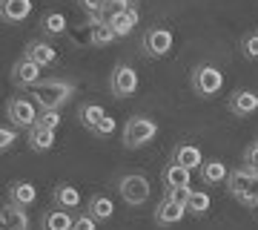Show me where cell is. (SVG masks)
<instances>
[{
	"instance_id": "1",
	"label": "cell",
	"mask_w": 258,
	"mask_h": 230,
	"mask_svg": "<svg viewBox=\"0 0 258 230\" xmlns=\"http://www.w3.org/2000/svg\"><path fill=\"white\" fill-rule=\"evenodd\" d=\"M72 83L69 81H60V78H52V81H40L37 86H32V95L35 101L43 107V110H57L63 107L69 98H72Z\"/></svg>"
},
{
	"instance_id": "2",
	"label": "cell",
	"mask_w": 258,
	"mask_h": 230,
	"mask_svg": "<svg viewBox=\"0 0 258 230\" xmlns=\"http://www.w3.org/2000/svg\"><path fill=\"white\" fill-rule=\"evenodd\" d=\"M227 184H230V193L235 199H241L249 207H258V175L252 170H247V167L244 170H232Z\"/></svg>"
},
{
	"instance_id": "21",
	"label": "cell",
	"mask_w": 258,
	"mask_h": 230,
	"mask_svg": "<svg viewBox=\"0 0 258 230\" xmlns=\"http://www.w3.org/2000/svg\"><path fill=\"white\" fill-rule=\"evenodd\" d=\"M75 227V219L63 207H57V210H49L43 216V230H72Z\"/></svg>"
},
{
	"instance_id": "32",
	"label": "cell",
	"mask_w": 258,
	"mask_h": 230,
	"mask_svg": "<svg viewBox=\"0 0 258 230\" xmlns=\"http://www.w3.org/2000/svg\"><path fill=\"white\" fill-rule=\"evenodd\" d=\"M129 6H132L129 0H106V12H103V15H106V18H112V15H120V12H126Z\"/></svg>"
},
{
	"instance_id": "38",
	"label": "cell",
	"mask_w": 258,
	"mask_h": 230,
	"mask_svg": "<svg viewBox=\"0 0 258 230\" xmlns=\"http://www.w3.org/2000/svg\"><path fill=\"white\" fill-rule=\"evenodd\" d=\"M255 175H258V173H255Z\"/></svg>"
},
{
	"instance_id": "13",
	"label": "cell",
	"mask_w": 258,
	"mask_h": 230,
	"mask_svg": "<svg viewBox=\"0 0 258 230\" xmlns=\"http://www.w3.org/2000/svg\"><path fill=\"white\" fill-rule=\"evenodd\" d=\"M106 20H109V26L115 29V35H118V37H126L132 29L138 26V9H135V6H129L126 12L112 15V18H106Z\"/></svg>"
},
{
	"instance_id": "6",
	"label": "cell",
	"mask_w": 258,
	"mask_h": 230,
	"mask_svg": "<svg viewBox=\"0 0 258 230\" xmlns=\"http://www.w3.org/2000/svg\"><path fill=\"white\" fill-rule=\"evenodd\" d=\"M109 86H112V95L129 98L132 92L138 89V72H135L132 66H126V64L115 66V72H112V78H109Z\"/></svg>"
},
{
	"instance_id": "19",
	"label": "cell",
	"mask_w": 258,
	"mask_h": 230,
	"mask_svg": "<svg viewBox=\"0 0 258 230\" xmlns=\"http://www.w3.org/2000/svg\"><path fill=\"white\" fill-rule=\"evenodd\" d=\"M175 164L186 167V170H195V167H204V158H201V150L192 147V144H181L175 150V158H172Z\"/></svg>"
},
{
	"instance_id": "23",
	"label": "cell",
	"mask_w": 258,
	"mask_h": 230,
	"mask_svg": "<svg viewBox=\"0 0 258 230\" xmlns=\"http://www.w3.org/2000/svg\"><path fill=\"white\" fill-rule=\"evenodd\" d=\"M201 178L207 184H218V181H224V178H230V173H227V164H221V161H204V167H201Z\"/></svg>"
},
{
	"instance_id": "37",
	"label": "cell",
	"mask_w": 258,
	"mask_h": 230,
	"mask_svg": "<svg viewBox=\"0 0 258 230\" xmlns=\"http://www.w3.org/2000/svg\"><path fill=\"white\" fill-rule=\"evenodd\" d=\"M255 147H258V141H255Z\"/></svg>"
},
{
	"instance_id": "29",
	"label": "cell",
	"mask_w": 258,
	"mask_h": 230,
	"mask_svg": "<svg viewBox=\"0 0 258 230\" xmlns=\"http://www.w3.org/2000/svg\"><path fill=\"white\" fill-rule=\"evenodd\" d=\"M37 124L40 127H49V129H57L60 127V115H57V110H46L43 115H37Z\"/></svg>"
},
{
	"instance_id": "3",
	"label": "cell",
	"mask_w": 258,
	"mask_h": 230,
	"mask_svg": "<svg viewBox=\"0 0 258 230\" xmlns=\"http://www.w3.org/2000/svg\"><path fill=\"white\" fill-rule=\"evenodd\" d=\"M155 132H158V124L152 118H144V115L129 118V124L123 127V144L126 147H144L155 138Z\"/></svg>"
},
{
	"instance_id": "20",
	"label": "cell",
	"mask_w": 258,
	"mask_h": 230,
	"mask_svg": "<svg viewBox=\"0 0 258 230\" xmlns=\"http://www.w3.org/2000/svg\"><path fill=\"white\" fill-rule=\"evenodd\" d=\"M164 184H166V190H175V187H189V170L172 161V164L164 170Z\"/></svg>"
},
{
	"instance_id": "25",
	"label": "cell",
	"mask_w": 258,
	"mask_h": 230,
	"mask_svg": "<svg viewBox=\"0 0 258 230\" xmlns=\"http://www.w3.org/2000/svg\"><path fill=\"white\" fill-rule=\"evenodd\" d=\"M112 213H115V204H112V199H106V196H95L92 202H89V216L92 219H109Z\"/></svg>"
},
{
	"instance_id": "17",
	"label": "cell",
	"mask_w": 258,
	"mask_h": 230,
	"mask_svg": "<svg viewBox=\"0 0 258 230\" xmlns=\"http://www.w3.org/2000/svg\"><path fill=\"white\" fill-rule=\"evenodd\" d=\"M26 58L29 61H35L37 66H49V64H55V49L46 43V40H35V43H29L26 46Z\"/></svg>"
},
{
	"instance_id": "31",
	"label": "cell",
	"mask_w": 258,
	"mask_h": 230,
	"mask_svg": "<svg viewBox=\"0 0 258 230\" xmlns=\"http://www.w3.org/2000/svg\"><path fill=\"white\" fill-rule=\"evenodd\" d=\"M83 3V9L89 12L92 18H101L103 12H106V0H81Z\"/></svg>"
},
{
	"instance_id": "30",
	"label": "cell",
	"mask_w": 258,
	"mask_h": 230,
	"mask_svg": "<svg viewBox=\"0 0 258 230\" xmlns=\"http://www.w3.org/2000/svg\"><path fill=\"white\" fill-rule=\"evenodd\" d=\"M15 141H18V132H15V129L0 127V153H6V150H9Z\"/></svg>"
},
{
	"instance_id": "10",
	"label": "cell",
	"mask_w": 258,
	"mask_h": 230,
	"mask_svg": "<svg viewBox=\"0 0 258 230\" xmlns=\"http://www.w3.org/2000/svg\"><path fill=\"white\" fill-rule=\"evenodd\" d=\"M29 12H32V0H0V18L9 23L26 20Z\"/></svg>"
},
{
	"instance_id": "5",
	"label": "cell",
	"mask_w": 258,
	"mask_h": 230,
	"mask_svg": "<svg viewBox=\"0 0 258 230\" xmlns=\"http://www.w3.org/2000/svg\"><path fill=\"white\" fill-rule=\"evenodd\" d=\"M192 86L198 95H215V92L224 86V75L210 64H201L192 72Z\"/></svg>"
},
{
	"instance_id": "24",
	"label": "cell",
	"mask_w": 258,
	"mask_h": 230,
	"mask_svg": "<svg viewBox=\"0 0 258 230\" xmlns=\"http://www.w3.org/2000/svg\"><path fill=\"white\" fill-rule=\"evenodd\" d=\"M55 204L63 207V210H72V207L81 204V193H78L75 187H69V184H60V187L55 190Z\"/></svg>"
},
{
	"instance_id": "18",
	"label": "cell",
	"mask_w": 258,
	"mask_h": 230,
	"mask_svg": "<svg viewBox=\"0 0 258 230\" xmlns=\"http://www.w3.org/2000/svg\"><path fill=\"white\" fill-rule=\"evenodd\" d=\"M12 204H18V207H29V204L37 199V190H35V184L32 181H15L12 184Z\"/></svg>"
},
{
	"instance_id": "26",
	"label": "cell",
	"mask_w": 258,
	"mask_h": 230,
	"mask_svg": "<svg viewBox=\"0 0 258 230\" xmlns=\"http://www.w3.org/2000/svg\"><path fill=\"white\" fill-rule=\"evenodd\" d=\"M186 210L195 213V216H204V213L210 210V196L201 193V190H195V193L189 196V204H186Z\"/></svg>"
},
{
	"instance_id": "34",
	"label": "cell",
	"mask_w": 258,
	"mask_h": 230,
	"mask_svg": "<svg viewBox=\"0 0 258 230\" xmlns=\"http://www.w3.org/2000/svg\"><path fill=\"white\" fill-rule=\"evenodd\" d=\"M95 221H98V219H92L89 213H86V216H78L72 230H95Z\"/></svg>"
},
{
	"instance_id": "36",
	"label": "cell",
	"mask_w": 258,
	"mask_h": 230,
	"mask_svg": "<svg viewBox=\"0 0 258 230\" xmlns=\"http://www.w3.org/2000/svg\"><path fill=\"white\" fill-rule=\"evenodd\" d=\"M95 132H98V135H112V132H115V118H109V115H106V118L101 121V127L95 129Z\"/></svg>"
},
{
	"instance_id": "14",
	"label": "cell",
	"mask_w": 258,
	"mask_h": 230,
	"mask_svg": "<svg viewBox=\"0 0 258 230\" xmlns=\"http://www.w3.org/2000/svg\"><path fill=\"white\" fill-rule=\"evenodd\" d=\"M29 147L35 150V153H46V150H52L55 147V129L35 124V127L29 129Z\"/></svg>"
},
{
	"instance_id": "11",
	"label": "cell",
	"mask_w": 258,
	"mask_h": 230,
	"mask_svg": "<svg viewBox=\"0 0 258 230\" xmlns=\"http://www.w3.org/2000/svg\"><path fill=\"white\" fill-rule=\"evenodd\" d=\"M0 227L3 230H29V216L18 204H6L0 210Z\"/></svg>"
},
{
	"instance_id": "8",
	"label": "cell",
	"mask_w": 258,
	"mask_h": 230,
	"mask_svg": "<svg viewBox=\"0 0 258 230\" xmlns=\"http://www.w3.org/2000/svg\"><path fill=\"white\" fill-rule=\"evenodd\" d=\"M144 46H147V52L149 55H166L169 49H172V32L169 29H149L147 37H144Z\"/></svg>"
},
{
	"instance_id": "33",
	"label": "cell",
	"mask_w": 258,
	"mask_h": 230,
	"mask_svg": "<svg viewBox=\"0 0 258 230\" xmlns=\"http://www.w3.org/2000/svg\"><path fill=\"white\" fill-rule=\"evenodd\" d=\"M244 55H247V58H258V35H247V37H244Z\"/></svg>"
},
{
	"instance_id": "16",
	"label": "cell",
	"mask_w": 258,
	"mask_h": 230,
	"mask_svg": "<svg viewBox=\"0 0 258 230\" xmlns=\"http://www.w3.org/2000/svg\"><path fill=\"white\" fill-rule=\"evenodd\" d=\"M230 110L235 112V115H252V112L258 110V95L249 89H241L235 92L230 98Z\"/></svg>"
},
{
	"instance_id": "9",
	"label": "cell",
	"mask_w": 258,
	"mask_h": 230,
	"mask_svg": "<svg viewBox=\"0 0 258 230\" xmlns=\"http://www.w3.org/2000/svg\"><path fill=\"white\" fill-rule=\"evenodd\" d=\"M12 78H15V83H18V86H37V83H40V66H37L35 61L23 58V61H18V64H15Z\"/></svg>"
},
{
	"instance_id": "15",
	"label": "cell",
	"mask_w": 258,
	"mask_h": 230,
	"mask_svg": "<svg viewBox=\"0 0 258 230\" xmlns=\"http://www.w3.org/2000/svg\"><path fill=\"white\" fill-rule=\"evenodd\" d=\"M184 213H186V207H181V204H175L172 199L164 196V202L158 204V210H155V221L158 224H178L184 219Z\"/></svg>"
},
{
	"instance_id": "27",
	"label": "cell",
	"mask_w": 258,
	"mask_h": 230,
	"mask_svg": "<svg viewBox=\"0 0 258 230\" xmlns=\"http://www.w3.org/2000/svg\"><path fill=\"white\" fill-rule=\"evenodd\" d=\"M43 29L52 32V35H60V32H66V18L60 12H52V15H46V20H43Z\"/></svg>"
},
{
	"instance_id": "35",
	"label": "cell",
	"mask_w": 258,
	"mask_h": 230,
	"mask_svg": "<svg viewBox=\"0 0 258 230\" xmlns=\"http://www.w3.org/2000/svg\"><path fill=\"white\" fill-rule=\"evenodd\" d=\"M244 161H247V170L258 173V147H249L247 153H244Z\"/></svg>"
},
{
	"instance_id": "4",
	"label": "cell",
	"mask_w": 258,
	"mask_h": 230,
	"mask_svg": "<svg viewBox=\"0 0 258 230\" xmlns=\"http://www.w3.org/2000/svg\"><path fill=\"white\" fill-rule=\"evenodd\" d=\"M118 190H120V196H123L126 204H144L149 199V181H147V175H141V173L123 175L118 184Z\"/></svg>"
},
{
	"instance_id": "22",
	"label": "cell",
	"mask_w": 258,
	"mask_h": 230,
	"mask_svg": "<svg viewBox=\"0 0 258 230\" xmlns=\"http://www.w3.org/2000/svg\"><path fill=\"white\" fill-rule=\"evenodd\" d=\"M106 118V112H103V107H98V104H83L81 107V124L86 129H98L101 127V121Z\"/></svg>"
},
{
	"instance_id": "12",
	"label": "cell",
	"mask_w": 258,
	"mask_h": 230,
	"mask_svg": "<svg viewBox=\"0 0 258 230\" xmlns=\"http://www.w3.org/2000/svg\"><path fill=\"white\" fill-rule=\"evenodd\" d=\"M86 29H89V43H95V46H106V43H112V40L118 37L106 18H92V23H89Z\"/></svg>"
},
{
	"instance_id": "7",
	"label": "cell",
	"mask_w": 258,
	"mask_h": 230,
	"mask_svg": "<svg viewBox=\"0 0 258 230\" xmlns=\"http://www.w3.org/2000/svg\"><path fill=\"white\" fill-rule=\"evenodd\" d=\"M9 118H12L15 127L32 129L37 124V112H35V107H32V101H26V98H12L9 101Z\"/></svg>"
},
{
	"instance_id": "28",
	"label": "cell",
	"mask_w": 258,
	"mask_h": 230,
	"mask_svg": "<svg viewBox=\"0 0 258 230\" xmlns=\"http://www.w3.org/2000/svg\"><path fill=\"white\" fill-rule=\"evenodd\" d=\"M189 196H192V190H189V187H175V190H166V199H172V202L181 204V207H186V204H189Z\"/></svg>"
}]
</instances>
